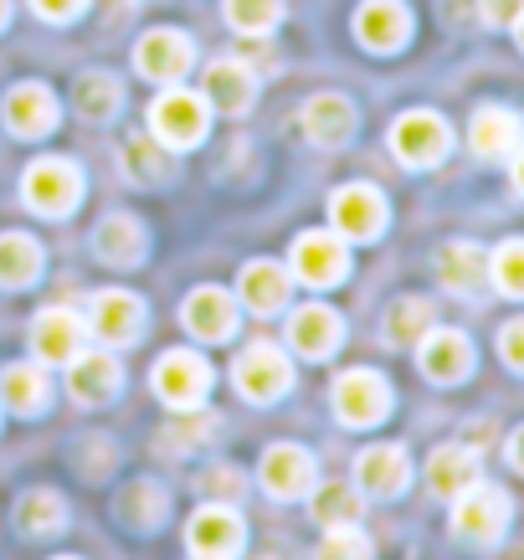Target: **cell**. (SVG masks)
Instances as JSON below:
<instances>
[{
  "instance_id": "20",
  "label": "cell",
  "mask_w": 524,
  "mask_h": 560,
  "mask_svg": "<svg viewBox=\"0 0 524 560\" xmlns=\"http://www.w3.org/2000/svg\"><path fill=\"white\" fill-rule=\"evenodd\" d=\"M356 36H360V47H371V51H396L411 36V16H406L401 0H365L356 11Z\"/></svg>"
},
{
  "instance_id": "37",
  "label": "cell",
  "mask_w": 524,
  "mask_h": 560,
  "mask_svg": "<svg viewBox=\"0 0 524 560\" xmlns=\"http://www.w3.org/2000/svg\"><path fill=\"white\" fill-rule=\"evenodd\" d=\"M124 160H129V180H139V186H154V180L165 175V160L154 150V135L129 139V144H124Z\"/></svg>"
},
{
  "instance_id": "23",
  "label": "cell",
  "mask_w": 524,
  "mask_h": 560,
  "mask_svg": "<svg viewBox=\"0 0 524 560\" xmlns=\"http://www.w3.org/2000/svg\"><path fill=\"white\" fill-rule=\"evenodd\" d=\"M468 139H474V154L478 160H509V154L520 150L524 139V119L514 114V108H478L474 114V129H468Z\"/></svg>"
},
{
  "instance_id": "43",
  "label": "cell",
  "mask_w": 524,
  "mask_h": 560,
  "mask_svg": "<svg viewBox=\"0 0 524 560\" xmlns=\"http://www.w3.org/2000/svg\"><path fill=\"white\" fill-rule=\"evenodd\" d=\"M514 186L524 190V144H520V150H514Z\"/></svg>"
},
{
  "instance_id": "10",
  "label": "cell",
  "mask_w": 524,
  "mask_h": 560,
  "mask_svg": "<svg viewBox=\"0 0 524 560\" xmlns=\"http://www.w3.org/2000/svg\"><path fill=\"white\" fill-rule=\"evenodd\" d=\"M190 36L175 32V26H160V32H144V42L135 47V68L150 78V83H181L190 72Z\"/></svg>"
},
{
  "instance_id": "27",
  "label": "cell",
  "mask_w": 524,
  "mask_h": 560,
  "mask_svg": "<svg viewBox=\"0 0 524 560\" xmlns=\"http://www.w3.org/2000/svg\"><path fill=\"white\" fill-rule=\"evenodd\" d=\"M93 247H98L103 262L135 268L139 257H144V226H139L135 217H103L98 232H93Z\"/></svg>"
},
{
  "instance_id": "19",
  "label": "cell",
  "mask_w": 524,
  "mask_h": 560,
  "mask_svg": "<svg viewBox=\"0 0 524 560\" xmlns=\"http://www.w3.org/2000/svg\"><path fill=\"white\" fill-rule=\"evenodd\" d=\"M181 319H186V329L196 340L221 345L232 340V329H237V299L221 289H196L186 299V308H181Z\"/></svg>"
},
{
  "instance_id": "40",
  "label": "cell",
  "mask_w": 524,
  "mask_h": 560,
  "mask_svg": "<svg viewBox=\"0 0 524 560\" xmlns=\"http://www.w3.org/2000/svg\"><path fill=\"white\" fill-rule=\"evenodd\" d=\"M83 5H88V0H32L36 16L57 21V26H62V21H72V16H83Z\"/></svg>"
},
{
  "instance_id": "38",
  "label": "cell",
  "mask_w": 524,
  "mask_h": 560,
  "mask_svg": "<svg viewBox=\"0 0 524 560\" xmlns=\"http://www.w3.org/2000/svg\"><path fill=\"white\" fill-rule=\"evenodd\" d=\"M319 556H356V560H365V556H371V540H365L356 525H329V535H324V545H319Z\"/></svg>"
},
{
  "instance_id": "22",
  "label": "cell",
  "mask_w": 524,
  "mask_h": 560,
  "mask_svg": "<svg viewBox=\"0 0 524 560\" xmlns=\"http://www.w3.org/2000/svg\"><path fill=\"white\" fill-rule=\"evenodd\" d=\"M201 93L211 108H221V114H247L257 98V78H253V68H242L237 57H221V62L206 68Z\"/></svg>"
},
{
  "instance_id": "44",
  "label": "cell",
  "mask_w": 524,
  "mask_h": 560,
  "mask_svg": "<svg viewBox=\"0 0 524 560\" xmlns=\"http://www.w3.org/2000/svg\"><path fill=\"white\" fill-rule=\"evenodd\" d=\"M514 36H520V51H524V11L514 16Z\"/></svg>"
},
{
  "instance_id": "15",
  "label": "cell",
  "mask_w": 524,
  "mask_h": 560,
  "mask_svg": "<svg viewBox=\"0 0 524 560\" xmlns=\"http://www.w3.org/2000/svg\"><path fill=\"white\" fill-rule=\"evenodd\" d=\"M263 489L272 499H304L314 493V458H308L299 442H278L263 453Z\"/></svg>"
},
{
  "instance_id": "29",
  "label": "cell",
  "mask_w": 524,
  "mask_h": 560,
  "mask_svg": "<svg viewBox=\"0 0 524 560\" xmlns=\"http://www.w3.org/2000/svg\"><path fill=\"white\" fill-rule=\"evenodd\" d=\"M16 525H21V535H32V540L62 535V525H68V504H62V493H51V489H32V493H21V504H16Z\"/></svg>"
},
{
  "instance_id": "8",
  "label": "cell",
  "mask_w": 524,
  "mask_h": 560,
  "mask_svg": "<svg viewBox=\"0 0 524 560\" xmlns=\"http://www.w3.org/2000/svg\"><path fill=\"white\" fill-rule=\"evenodd\" d=\"M391 411V386L375 371H345L335 381V417L345 427H375Z\"/></svg>"
},
{
  "instance_id": "26",
  "label": "cell",
  "mask_w": 524,
  "mask_h": 560,
  "mask_svg": "<svg viewBox=\"0 0 524 560\" xmlns=\"http://www.w3.org/2000/svg\"><path fill=\"white\" fill-rule=\"evenodd\" d=\"M237 289H242V304L253 308V314H278V308L288 304V272L283 262H268V257H257V262H247L237 278Z\"/></svg>"
},
{
  "instance_id": "30",
  "label": "cell",
  "mask_w": 524,
  "mask_h": 560,
  "mask_svg": "<svg viewBox=\"0 0 524 560\" xmlns=\"http://www.w3.org/2000/svg\"><path fill=\"white\" fill-rule=\"evenodd\" d=\"M72 108H78L88 124H108L124 108L119 78H108V72H88V78H78V88H72Z\"/></svg>"
},
{
  "instance_id": "35",
  "label": "cell",
  "mask_w": 524,
  "mask_h": 560,
  "mask_svg": "<svg viewBox=\"0 0 524 560\" xmlns=\"http://www.w3.org/2000/svg\"><path fill=\"white\" fill-rule=\"evenodd\" d=\"M283 16V0H226V21L242 36H268Z\"/></svg>"
},
{
  "instance_id": "28",
  "label": "cell",
  "mask_w": 524,
  "mask_h": 560,
  "mask_svg": "<svg viewBox=\"0 0 524 560\" xmlns=\"http://www.w3.org/2000/svg\"><path fill=\"white\" fill-rule=\"evenodd\" d=\"M427 483H432V493H442V499H457V493L468 489V483H478V453L474 447H438L432 453V463H427Z\"/></svg>"
},
{
  "instance_id": "12",
  "label": "cell",
  "mask_w": 524,
  "mask_h": 560,
  "mask_svg": "<svg viewBox=\"0 0 524 560\" xmlns=\"http://www.w3.org/2000/svg\"><path fill=\"white\" fill-rule=\"evenodd\" d=\"M417 365H422L427 381L457 386L463 375L474 371V345H468V335H457V329H427L422 345H417Z\"/></svg>"
},
{
  "instance_id": "5",
  "label": "cell",
  "mask_w": 524,
  "mask_h": 560,
  "mask_svg": "<svg viewBox=\"0 0 524 560\" xmlns=\"http://www.w3.org/2000/svg\"><path fill=\"white\" fill-rule=\"evenodd\" d=\"M391 150H396L401 165L427 171V165H438L442 154L453 150V135H447V124H442L438 114L417 108V114H401V119L391 124Z\"/></svg>"
},
{
  "instance_id": "36",
  "label": "cell",
  "mask_w": 524,
  "mask_h": 560,
  "mask_svg": "<svg viewBox=\"0 0 524 560\" xmlns=\"http://www.w3.org/2000/svg\"><path fill=\"white\" fill-rule=\"evenodd\" d=\"M489 278L504 299H524V237L504 242V247L489 257Z\"/></svg>"
},
{
  "instance_id": "17",
  "label": "cell",
  "mask_w": 524,
  "mask_h": 560,
  "mask_svg": "<svg viewBox=\"0 0 524 560\" xmlns=\"http://www.w3.org/2000/svg\"><path fill=\"white\" fill-rule=\"evenodd\" d=\"M5 129L16 139H42L57 129V98L42 83H16L5 93Z\"/></svg>"
},
{
  "instance_id": "33",
  "label": "cell",
  "mask_w": 524,
  "mask_h": 560,
  "mask_svg": "<svg viewBox=\"0 0 524 560\" xmlns=\"http://www.w3.org/2000/svg\"><path fill=\"white\" fill-rule=\"evenodd\" d=\"M432 329V304L427 299H396L386 308V340L391 345H417Z\"/></svg>"
},
{
  "instance_id": "2",
  "label": "cell",
  "mask_w": 524,
  "mask_h": 560,
  "mask_svg": "<svg viewBox=\"0 0 524 560\" xmlns=\"http://www.w3.org/2000/svg\"><path fill=\"white\" fill-rule=\"evenodd\" d=\"M453 529L474 545H493L509 529V493L493 483H468L453 499Z\"/></svg>"
},
{
  "instance_id": "21",
  "label": "cell",
  "mask_w": 524,
  "mask_h": 560,
  "mask_svg": "<svg viewBox=\"0 0 524 560\" xmlns=\"http://www.w3.org/2000/svg\"><path fill=\"white\" fill-rule=\"evenodd\" d=\"M288 340H293V350L308 360H324L335 355L339 340H345V324H339V314L329 304H304L293 319H288Z\"/></svg>"
},
{
  "instance_id": "42",
  "label": "cell",
  "mask_w": 524,
  "mask_h": 560,
  "mask_svg": "<svg viewBox=\"0 0 524 560\" xmlns=\"http://www.w3.org/2000/svg\"><path fill=\"white\" fill-rule=\"evenodd\" d=\"M509 463H514V468L524 474V427L514 432V438H509Z\"/></svg>"
},
{
  "instance_id": "25",
  "label": "cell",
  "mask_w": 524,
  "mask_h": 560,
  "mask_svg": "<svg viewBox=\"0 0 524 560\" xmlns=\"http://www.w3.org/2000/svg\"><path fill=\"white\" fill-rule=\"evenodd\" d=\"M438 278H442V289H453L457 299H474V293H484L489 257L478 253L474 242H447L438 257Z\"/></svg>"
},
{
  "instance_id": "6",
  "label": "cell",
  "mask_w": 524,
  "mask_h": 560,
  "mask_svg": "<svg viewBox=\"0 0 524 560\" xmlns=\"http://www.w3.org/2000/svg\"><path fill=\"white\" fill-rule=\"evenodd\" d=\"M329 217H335V232L345 242H371L386 232V196L365 180L356 186H339L335 201H329Z\"/></svg>"
},
{
  "instance_id": "7",
  "label": "cell",
  "mask_w": 524,
  "mask_h": 560,
  "mask_svg": "<svg viewBox=\"0 0 524 560\" xmlns=\"http://www.w3.org/2000/svg\"><path fill=\"white\" fill-rule=\"evenodd\" d=\"M232 381L247 401H278L288 386H293V365L278 345H253V350H242L237 365H232Z\"/></svg>"
},
{
  "instance_id": "14",
  "label": "cell",
  "mask_w": 524,
  "mask_h": 560,
  "mask_svg": "<svg viewBox=\"0 0 524 560\" xmlns=\"http://www.w3.org/2000/svg\"><path fill=\"white\" fill-rule=\"evenodd\" d=\"M88 329H93L103 345H135L139 329H144V304H139L135 293L108 289L88 308Z\"/></svg>"
},
{
  "instance_id": "45",
  "label": "cell",
  "mask_w": 524,
  "mask_h": 560,
  "mask_svg": "<svg viewBox=\"0 0 524 560\" xmlns=\"http://www.w3.org/2000/svg\"><path fill=\"white\" fill-rule=\"evenodd\" d=\"M5 21H11V0H0V26H5Z\"/></svg>"
},
{
  "instance_id": "41",
  "label": "cell",
  "mask_w": 524,
  "mask_h": 560,
  "mask_svg": "<svg viewBox=\"0 0 524 560\" xmlns=\"http://www.w3.org/2000/svg\"><path fill=\"white\" fill-rule=\"evenodd\" d=\"M478 11L489 26H514V16L524 11V0H478Z\"/></svg>"
},
{
  "instance_id": "11",
  "label": "cell",
  "mask_w": 524,
  "mask_h": 560,
  "mask_svg": "<svg viewBox=\"0 0 524 560\" xmlns=\"http://www.w3.org/2000/svg\"><path fill=\"white\" fill-rule=\"evenodd\" d=\"M68 390H72V401H83V407L114 401L124 390L119 360L108 355V350H78V355L68 360Z\"/></svg>"
},
{
  "instance_id": "3",
  "label": "cell",
  "mask_w": 524,
  "mask_h": 560,
  "mask_svg": "<svg viewBox=\"0 0 524 560\" xmlns=\"http://www.w3.org/2000/svg\"><path fill=\"white\" fill-rule=\"evenodd\" d=\"M21 196L42 217H68L78 206V196H83V175H78L72 160H36L26 171V180H21Z\"/></svg>"
},
{
  "instance_id": "9",
  "label": "cell",
  "mask_w": 524,
  "mask_h": 560,
  "mask_svg": "<svg viewBox=\"0 0 524 560\" xmlns=\"http://www.w3.org/2000/svg\"><path fill=\"white\" fill-rule=\"evenodd\" d=\"M247 545V525L237 510L226 504H201L186 525V550L190 556H242Z\"/></svg>"
},
{
  "instance_id": "16",
  "label": "cell",
  "mask_w": 524,
  "mask_h": 560,
  "mask_svg": "<svg viewBox=\"0 0 524 560\" xmlns=\"http://www.w3.org/2000/svg\"><path fill=\"white\" fill-rule=\"evenodd\" d=\"M406 483H411V463H406L401 447L381 442V447H365L356 458V489L360 493H371V499H396V493H406Z\"/></svg>"
},
{
  "instance_id": "32",
  "label": "cell",
  "mask_w": 524,
  "mask_h": 560,
  "mask_svg": "<svg viewBox=\"0 0 524 560\" xmlns=\"http://www.w3.org/2000/svg\"><path fill=\"white\" fill-rule=\"evenodd\" d=\"M42 278V247L21 232L0 237V289H26Z\"/></svg>"
},
{
  "instance_id": "24",
  "label": "cell",
  "mask_w": 524,
  "mask_h": 560,
  "mask_svg": "<svg viewBox=\"0 0 524 560\" xmlns=\"http://www.w3.org/2000/svg\"><path fill=\"white\" fill-rule=\"evenodd\" d=\"M304 135L324 150H339L345 139L356 135V108L350 98H339V93H314L304 103Z\"/></svg>"
},
{
  "instance_id": "4",
  "label": "cell",
  "mask_w": 524,
  "mask_h": 560,
  "mask_svg": "<svg viewBox=\"0 0 524 560\" xmlns=\"http://www.w3.org/2000/svg\"><path fill=\"white\" fill-rule=\"evenodd\" d=\"M206 390H211V365H206L196 350H170L160 355L154 365V396L175 411H190L206 401Z\"/></svg>"
},
{
  "instance_id": "39",
  "label": "cell",
  "mask_w": 524,
  "mask_h": 560,
  "mask_svg": "<svg viewBox=\"0 0 524 560\" xmlns=\"http://www.w3.org/2000/svg\"><path fill=\"white\" fill-rule=\"evenodd\" d=\"M499 355H504L509 371L524 375V319H514V324H504V329H499Z\"/></svg>"
},
{
  "instance_id": "34",
  "label": "cell",
  "mask_w": 524,
  "mask_h": 560,
  "mask_svg": "<svg viewBox=\"0 0 524 560\" xmlns=\"http://www.w3.org/2000/svg\"><path fill=\"white\" fill-rule=\"evenodd\" d=\"M360 499H365V493L345 489V483H324V489L314 493V520H319L324 529H329V525H356V520H360Z\"/></svg>"
},
{
  "instance_id": "1",
  "label": "cell",
  "mask_w": 524,
  "mask_h": 560,
  "mask_svg": "<svg viewBox=\"0 0 524 560\" xmlns=\"http://www.w3.org/2000/svg\"><path fill=\"white\" fill-rule=\"evenodd\" d=\"M206 129H211V108H206V98L186 93V88H165L150 103V135L165 150H196L206 139Z\"/></svg>"
},
{
  "instance_id": "13",
  "label": "cell",
  "mask_w": 524,
  "mask_h": 560,
  "mask_svg": "<svg viewBox=\"0 0 524 560\" xmlns=\"http://www.w3.org/2000/svg\"><path fill=\"white\" fill-rule=\"evenodd\" d=\"M293 272L304 278L308 289H335L339 278L350 272V253L329 232H304V237L293 242Z\"/></svg>"
},
{
  "instance_id": "18",
  "label": "cell",
  "mask_w": 524,
  "mask_h": 560,
  "mask_svg": "<svg viewBox=\"0 0 524 560\" xmlns=\"http://www.w3.org/2000/svg\"><path fill=\"white\" fill-rule=\"evenodd\" d=\"M88 324L72 314V308H42L32 324V350L36 360H51V365H68L78 350H83Z\"/></svg>"
},
{
  "instance_id": "31",
  "label": "cell",
  "mask_w": 524,
  "mask_h": 560,
  "mask_svg": "<svg viewBox=\"0 0 524 560\" xmlns=\"http://www.w3.org/2000/svg\"><path fill=\"white\" fill-rule=\"evenodd\" d=\"M0 396H5V407L21 411V417H42L47 411V371H36V365H11L5 381H0Z\"/></svg>"
}]
</instances>
